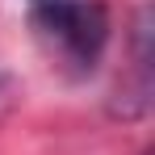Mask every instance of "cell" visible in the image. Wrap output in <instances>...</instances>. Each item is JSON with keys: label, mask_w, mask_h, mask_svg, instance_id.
<instances>
[{"label": "cell", "mask_w": 155, "mask_h": 155, "mask_svg": "<svg viewBox=\"0 0 155 155\" xmlns=\"http://www.w3.org/2000/svg\"><path fill=\"white\" fill-rule=\"evenodd\" d=\"M34 25L76 67H92L109 42V13L101 0H42L34 4Z\"/></svg>", "instance_id": "1"}, {"label": "cell", "mask_w": 155, "mask_h": 155, "mask_svg": "<svg viewBox=\"0 0 155 155\" xmlns=\"http://www.w3.org/2000/svg\"><path fill=\"white\" fill-rule=\"evenodd\" d=\"M34 4H42V0H34Z\"/></svg>", "instance_id": "2"}]
</instances>
